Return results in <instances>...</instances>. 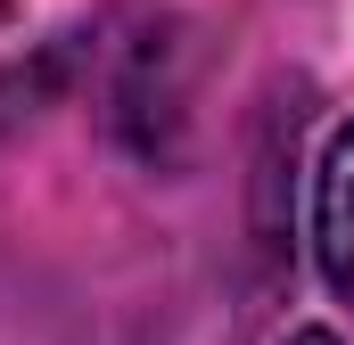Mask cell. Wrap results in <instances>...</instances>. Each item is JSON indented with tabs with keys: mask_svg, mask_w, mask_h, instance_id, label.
I'll return each instance as SVG.
<instances>
[{
	"mask_svg": "<svg viewBox=\"0 0 354 345\" xmlns=\"http://www.w3.org/2000/svg\"><path fill=\"white\" fill-rule=\"evenodd\" d=\"M313 255H322V279L354 304V115L330 132L313 172Z\"/></svg>",
	"mask_w": 354,
	"mask_h": 345,
	"instance_id": "6da1fadb",
	"label": "cell"
},
{
	"mask_svg": "<svg viewBox=\"0 0 354 345\" xmlns=\"http://www.w3.org/2000/svg\"><path fill=\"white\" fill-rule=\"evenodd\" d=\"M280 345H338V337H330V329H288Z\"/></svg>",
	"mask_w": 354,
	"mask_h": 345,
	"instance_id": "7a4b0ae2",
	"label": "cell"
},
{
	"mask_svg": "<svg viewBox=\"0 0 354 345\" xmlns=\"http://www.w3.org/2000/svg\"><path fill=\"white\" fill-rule=\"evenodd\" d=\"M8 8H17V0H0V17H8Z\"/></svg>",
	"mask_w": 354,
	"mask_h": 345,
	"instance_id": "3957f363",
	"label": "cell"
}]
</instances>
